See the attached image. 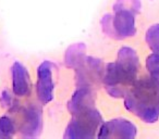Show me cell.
<instances>
[{"instance_id":"obj_9","label":"cell","mask_w":159,"mask_h":139,"mask_svg":"<svg viewBox=\"0 0 159 139\" xmlns=\"http://www.w3.org/2000/svg\"><path fill=\"white\" fill-rule=\"evenodd\" d=\"M92 106H93V99L89 90L86 88H81L72 96V99L69 103V110L72 114H74L77 111Z\"/></svg>"},{"instance_id":"obj_4","label":"cell","mask_w":159,"mask_h":139,"mask_svg":"<svg viewBox=\"0 0 159 139\" xmlns=\"http://www.w3.org/2000/svg\"><path fill=\"white\" fill-rule=\"evenodd\" d=\"M113 11L115 13L112 18H110V15H107V18L105 16V19L110 23V26L106 25V32L110 28L108 34L117 38H129L134 36L136 33L135 13L137 10L116 3Z\"/></svg>"},{"instance_id":"obj_8","label":"cell","mask_w":159,"mask_h":139,"mask_svg":"<svg viewBox=\"0 0 159 139\" xmlns=\"http://www.w3.org/2000/svg\"><path fill=\"white\" fill-rule=\"evenodd\" d=\"M42 129V113L35 106H29L24 110V119L21 126V132L29 137L37 136Z\"/></svg>"},{"instance_id":"obj_1","label":"cell","mask_w":159,"mask_h":139,"mask_svg":"<svg viewBox=\"0 0 159 139\" xmlns=\"http://www.w3.org/2000/svg\"><path fill=\"white\" fill-rule=\"evenodd\" d=\"M124 106L145 123L159 119V82L152 77L136 80L124 95Z\"/></svg>"},{"instance_id":"obj_11","label":"cell","mask_w":159,"mask_h":139,"mask_svg":"<svg viewBox=\"0 0 159 139\" xmlns=\"http://www.w3.org/2000/svg\"><path fill=\"white\" fill-rule=\"evenodd\" d=\"M145 40L152 52H159V24L152 25L147 29Z\"/></svg>"},{"instance_id":"obj_2","label":"cell","mask_w":159,"mask_h":139,"mask_svg":"<svg viewBox=\"0 0 159 139\" xmlns=\"http://www.w3.org/2000/svg\"><path fill=\"white\" fill-rule=\"evenodd\" d=\"M141 64L135 50L122 47L118 53L117 62L107 64L105 67L104 84L112 97H123L125 88L132 86L137 78Z\"/></svg>"},{"instance_id":"obj_7","label":"cell","mask_w":159,"mask_h":139,"mask_svg":"<svg viewBox=\"0 0 159 139\" xmlns=\"http://www.w3.org/2000/svg\"><path fill=\"white\" fill-rule=\"evenodd\" d=\"M12 88L16 96L25 97L31 93V80L26 67L20 62L12 65Z\"/></svg>"},{"instance_id":"obj_3","label":"cell","mask_w":159,"mask_h":139,"mask_svg":"<svg viewBox=\"0 0 159 139\" xmlns=\"http://www.w3.org/2000/svg\"><path fill=\"white\" fill-rule=\"evenodd\" d=\"M72 115L64 135L66 138H94L97 136L96 132L100 129L102 119L93 106L77 111Z\"/></svg>"},{"instance_id":"obj_12","label":"cell","mask_w":159,"mask_h":139,"mask_svg":"<svg viewBox=\"0 0 159 139\" xmlns=\"http://www.w3.org/2000/svg\"><path fill=\"white\" fill-rule=\"evenodd\" d=\"M146 68L149 77L159 82V52H152L146 59Z\"/></svg>"},{"instance_id":"obj_6","label":"cell","mask_w":159,"mask_h":139,"mask_svg":"<svg viewBox=\"0 0 159 139\" xmlns=\"http://www.w3.org/2000/svg\"><path fill=\"white\" fill-rule=\"evenodd\" d=\"M137 129L133 123L124 119H115L104 123L99 129L98 138H134Z\"/></svg>"},{"instance_id":"obj_13","label":"cell","mask_w":159,"mask_h":139,"mask_svg":"<svg viewBox=\"0 0 159 139\" xmlns=\"http://www.w3.org/2000/svg\"><path fill=\"white\" fill-rule=\"evenodd\" d=\"M16 132V126L12 119L8 116L0 117V138H9Z\"/></svg>"},{"instance_id":"obj_5","label":"cell","mask_w":159,"mask_h":139,"mask_svg":"<svg viewBox=\"0 0 159 139\" xmlns=\"http://www.w3.org/2000/svg\"><path fill=\"white\" fill-rule=\"evenodd\" d=\"M53 85L52 80V64L49 61H45L38 66L37 70V84L36 93L38 100L43 104H46L53 99Z\"/></svg>"},{"instance_id":"obj_10","label":"cell","mask_w":159,"mask_h":139,"mask_svg":"<svg viewBox=\"0 0 159 139\" xmlns=\"http://www.w3.org/2000/svg\"><path fill=\"white\" fill-rule=\"evenodd\" d=\"M84 46L74 45L70 47L66 55V61L71 67H80L84 62Z\"/></svg>"}]
</instances>
